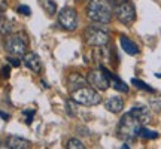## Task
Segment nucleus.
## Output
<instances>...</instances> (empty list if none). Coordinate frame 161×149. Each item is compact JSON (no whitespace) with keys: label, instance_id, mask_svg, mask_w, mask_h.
Segmentation results:
<instances>
[{"label":"nucleus","instance_id":"obj_1","mask_svg":"<svg viewBox=\"0 0 161 149\" xmlns=\"http://www.w3.org/2000/svg\"><path fill=\"white\" fill-rule=\"evenodd\" d=\"M86 15L94 23L108 24L112 19V5L108 0H90L86 6Z\"/></svg>","mask_w":161,"mask_h":149},{"label":"nucleus","instance_id":"obj_2","mask_svg":"<svg viewBox=\"0 0 161 149\" xmlns=\"http://www.w3.org/2000/svg\"><path fill=\"white\" fill-rule=\"evenodd\" d=\"M140 127H143L140 124V121L133 116L130 112L125 113L119 121V125H118V136L125 142H133L136 137H139V130Z\"/></svg>","mask_w":161,"mask_h":149},{"label":"nucleus","instance_id":"obj_3","mask_svg":"<svg viewBox=\"0 0 161 149\" xmlns=\"http://www.w3.org/2000/svg\"><path fill=\"white\" fill-rule=\"evenodd\" d=\"M72 98L75 100V103L82 104V106H97L102 103V97L97 92V90L90 88V86H82L79 90L73 91Z\"/></svg>","mask_w":161,"mask_h":149},{"label":"nucleus","instance_id":"obj_4","mask_svg":"<svg viewBox=\"0 0 161 149\" xmlns=\"http://www.w3.org/2000/svg\"><path fill=\"white\" fill-rule=\"evenodd\" d=\"M86 82L98 91H106L110 85L109 70L102 67L100 70H91L86 74Z\"/></svg>","mask_w":161,"mask_h":149},{"label":"nucleus","instance_id":"obj_5","mask_svg":"<svg viewBox=\"0 0 161 149\" xmlns=\"http://www.w3.org/2000/svg\"><path fill=\"white\" fill-rule=\"evenodd\" d=\"M84 37H85L86 43L91 46H104L109 42V33H108V30L96 27V25L88 27L84 31Z\"/></svg>","mask_w":161,"mask_h":149},{"label":"nucleus","instance_id":"obj_6","mask_svg":"<svg viewBox=\"0 0 161 149\" xmlns=\"http://www.w3.org/2000/svg\"><path fill=\"white\" fill-rule=\"evenodd\" d=\"M5 49L14 57H21L27 52V40L21 37V35H12L6 39Z\"/></svg>","mask_w":161,"mask_h":149},{"label":"nucleus","instance_id":"obj_7","mask_svg":"<svg viewBox=\"0 0 161 149\" xmlns=\"http://www.w3.org/2000/svg\"><path fill=\"white\" fill-rule=\"evenodd\" d=\"M58 23L63 27L64 30H69V31H73L78 27V12H76L75 8H63L60 14H58Z\"/></svg>","mask_w":161,"mask_h":149},{"label":"nucleus","instance_id":"obj_8","mask_svg":"<svg viewBox=\"0 0 161 149\" xmlns=\"http://www.w3.org/2000/svg\"><path fill=\"white\" fill-rule=\"evenodd\" d=\"M114 12H115L116 18L122 24H125V25H130V24H133L136 21V9L130 3V0L125 2V3H121V5L115 6V11Z\"/></svg>","mask_w":161,"mask_h":149},{"label":"nucleus","instance_id":"obj_9","mask_svg":"<svg viewBox=\"0 0 161 149\" xmlns=\"http://www.w3.org/2000/svg\"><path fill=\"white\" fill-rule=\"evenodd\" d=\"M24 64L35 73L42 72V61H40L39 55L35 54V52H25L24 54Z\"/></svg>","mask_w":161,"mask_h":149},{"label":"nucleus","instance_id":"obj_10","mask_svg":"<svg viewBox=\"0 0 161 149\" xmlns=\"http://www.w3.org/2000/svg\"><path fill=\"white\" fill-rule=\"evenodd\" d=\"M86 79L85 78H82L79 73H72L69 76V79H67V88H69L70 91L73 92L76 90H79L82 86H86Z\"/></svg>","mask_w":161,"mask_h":149},{"label":"nucleus","instance_id":"obj_11","mask_svg":"<svg viewBox=\"0 0 161 149\" xmlns=\"http://www.w3.org/2000/svg\"><path fill=\"white\" fill-rule=\"evenodd\" d=\"M6 146L11 149H29L31 146V143L25 139L18 137V136H9L8 140H6Z\"/></svg>","mask_w":161,"mask_h":149},{"label":"nucleus","instance_id":"obj_12","mask_svg":"<svg viewBox=\"0 0 161 149\" xmlns=\"http://www.w3.org/2000/svg\"><path fill=\"white\" fill-rule=\"evenodd\" d=\"M104 106H106V109L109 110V112H112V113H119L121 110L124 109V100L121 97H109L108 100H106V103H104Z\"/></svg>","mask_w":161,"mask_h":149},{"label":"nucleus","instance_id":"obj_13","mask_svg":"<svg viewBox=\"0 0 161 149\" xmlns=\"http://www.w3.org/2000/svg\"><path fill=\"white\" fill-rule=\"evenodd\" d=\"M130 113H131L133 116H136V118L140 121L142 125H146V124L151 122V113L146 108H133V109L130 110Z\"/></svg>","mask_w":161,"mask_h":149},{"label":"nucleus","instance_id":"obj_14","mask_svg":"<svg viewBox=\"0 0 161 149\" xmlns=\"http://www.w3.org/2000/svg\"><path fill=\"white\" fill-rule=\"evenodd\" d=\"M119 43H121V48H122L128 55H137L139 54V46L136 45L131 39H128V37H125V36H121Z\"/></svg>","mask_w":161,"mask_h":149},{"label":"nucleus","instance_id":"obj_15","mask_svg":"<svg viewBox=\"0 0 161 149\" xmlns=\"http://www.w3.org/2000/svg\"><path fill=\"white\" fill-rule=\"evenodd\" d=\"M109 78H110V80H112V85H114V88H115L116 91L128 92V85H127L125 82H122L118 76H115V74H112L109 72Z\"/></svg>","mask_w":161,"mask_h":149},{"label":"nucleus","instance_id":"obj_16","mask_svg":"<svg viewBox=\"0 0 161 149\" xmlns=\"http://www.w3.org/2000/svg\"><path fill=\"white\" fill-rule=\"evenodd\" d=\"M12 31V23L6 18L0 19V36H9Z\"/></svg>","mask_w":161,"mask_h":149},{"label":"nucleus","instance_id":"obj_17","mask_svg":"<svg viewBox=\"0 0 161 149\" xmlns=\"http://www.w3.org/2000/svg\"><path fill=\"white\" fill-rule=\"evenodd\" d=\"M139 137L146 139V140H152V139L158 137V133L152 131V130H148V128L143 125V127H140V130H139Z\"/></svg>","mask_w":161,"mask_h":149},{"label":"nucleus","instance_id":"obj_18","mask_svg":"<svg viewBox=\"0 0 161 149\" xmlns=\"http://www.w3.org/2000/svg\"><path fill=\"white\" fill-rule=\"evenodd\" d=\"M42 8L45 9L49 15H54L55 14V2L54 0H39Z\"/></svg>","mask_w":161,"mask_h":149},{"label":"nucleus","instance_id":"obj_19","mask_svg":"<svg viewBox=\"0 0 161 149\" xmlns=\"http://www.w3.org/2000/svg\"><path fill=\"white\" fill-rule=\"evenodd\" d=\"M131 84L136 88H139V90H145V91H148V92H154L155 90L152 88V86H149L148 84H145L143 80H139V79H131Z\"/></svg>","mask_w":161,"mask_h":149},{"label":"nucleus","instance_id":"obj_20","mask_svg":"<svg viewBox=\"0 0 161 149\" xmlns=\"http://www.w3.org/2000/svg\"><path fill=\"white\" fill-rule=\"evenodd\" d=\"M67 148L69 149H85V145L78 139H70L67 142Z\"/></svg>","mask_w":161,"mask_h":149},{"label":"nucleus","instance_id":"obj_21","mask_svg":"<svg viewBox=\"0 0 161 149\" xmlns=\"http://www.w3.org/2000/svg\"><path fill=\"white\" fill-rule=\"evenodd\" d=\"M66 109H67V113L72 115V116L76 115V104H75V100H73V98L66 103Z\"/></svg>","mask_w":161,"mask_h":149},{"label":"nucleus","instance_id":"obj_22","mask_svg":"<svg viewBox=\"0 0 161 149\" xmlns=\"http://www.w3.org/2000/svg\"><path fill=\"white\" fill-rule=\"evenodd\" d=\"M23 113L25 115V122L30 124V122L33 121V116H35V109H25Z\"/></svg>","mask_w":161,"mask_h":149},{"label":"nucleus","instance_id":"obj_23","mask_svg":"<svg viewBox=\"0 0 161 149\" xmlns=\"http://www.w3.org/2000/svg\"><path fill=\"white\" fill-rule=\"evenodd\" d=\"M18 12H19V14H23L24 17H29L30 14H31L30 8H29V6H25V5H21V6H19V8H18Z\"/></svg>","mask_w":161,"mask_h":149},{"label":"nucleus","instance_id":"obj_24","mask_svg":"<svg viewBox=\"0 0 161 149\" xmlns=\"http://www.w3.org/2000/svg\"><path fill=\"white\" fill-rule=\"evenodd\" d=\"M110 5L112 6H118V5H121V3H125V2H128V0H108Z\"/></svg>","mask_w":161,"mask_h":149},{"label":"nucleus","instance_id":"obj_25","mask_svg":"<svg viewBox=\"0 0 161 149\" xmlns=\"http://www.w3.org/2000/svg\"><path fill=\"white\" fill-rule=\"evenodd\" d=\"M6 8H8V2L6 0H0V12L6 11Z\"/></svg>","mask_w":161,"mask_h":149},{"label":"nucleus","instance_id":"obj_26","mask_svg":"<svg viewBox=\"0 0 161 149\" xmlns=\"http://www.w3.org/2000/svg\"><path fill=\"white\" fill-rule=\"evenodd\" d=\"M8 61H11V64H12V66H15V67H17V66H19V60H17V58H9Z\"/></svg>","mask_w":161,"mask_h":149},{"label":"nucleus","instance_id":"obj_27","mask_svg":"<svg viewBox=\"0 0 161 149\" xmlns=\"http://www.w3.org/2000/svg\"><path fill=\"white\" fill-rule=\"evenodd\" d=\"M9 72H11V69H9V67H5V69H3V76L8 78V76H9Z\"/></svg>","mask_w":161,"mask_h":149},{"label":"nucleus","instance_id":"obj_28","mask_svg":"<svg viewBox=\"0 0 161 149\" xmlns=\"http://www.w3.org/2000/svg\"><path fill=\"white\" fill-rule=\"evenodd\" d=\"M2 18H3V12H0V19H2Z\"/></svg>","mask_w":161,"mask_h":149},{"label":"nucleus","instance_id":"obj_29","mask_svg":"<svg viewBox=\"0 0 161 149\" xmlns=\"http://www.w3.org/2000/svg\"><path fill=\"white\" fill-rule=\"evenodd\" d=\"M157 78H161V73H157Z\"/></svg>","mask_w":161,"mask_h":149}]
</instances>
